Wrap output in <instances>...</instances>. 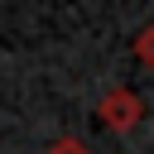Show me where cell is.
<instances>
[{"label":"cell","instance_id":"cell-1","mask_svg":"<svg viewBox=\"0 0 154 154\" xmlns=\"http://www.w3.org/2000/svg\"><path fill=\"white\" fill-rule=\"evenodd\" d=\"M96 116H101V125H106V130L125 135V130H135V125L144 120V96H140V91H130V87H116V91H106V96H101Z\"/></svg>","mask_w":154,"mask_h":154},{"label":"cell","instance_id":"cell-2","mask_svg":"<svg viewBox=\"0 0 154 154\" xmlns=\"http://www.w3.org/2000/svg\"><path fill=\"white\" fill-rule=\"evenodd\" d=\"M135 58H140V67L154 72V24H144V29L135 34Z\"/></svg>","mask_w":154,"mask_h":154},{"label":"cell","instance_id":"cell-3","mask_svg":"<svg viewBox=\"0 0 154 154\" xmlns=\"http://www.w3.org/2000/svg\"><path fill=\"white\" fill-rule=\"evenodd\" d=\"M43 154H91V144H87V140H77V135H58Z\"/></svg>","mask_w":154,"mask_h":154}]
</instances>
